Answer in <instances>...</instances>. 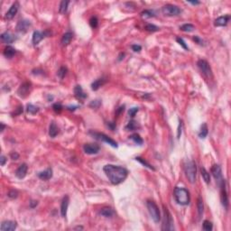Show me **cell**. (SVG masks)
<instances>
[{
    "label": "cell",
    "mask_w": 231,
    "mask_h": 231,
    "mask_svg": "<svg viewBox=\"0 0 231 231\" xmlns=\"http://www.w3.org/2000/svg\"><path fill=\"white\" fill-rule=\"evenodd\" d=\"M38 177L41 180H44V181L50 180L52 177V170L51 169V168H48V169H46L45 171L39 172L38 173Z\"/></svg>",
    "instance_id": "obj_21"
},
{
    "label": "cell",
    "mask_w": 231,
    "mask_h": 231,
    "mask_svg": "<svg viewBox=\"0 0 231 231\" xmlns=\"http://www.w3.org/2000/svg\"><path fill=\"white\" fill-rule=\"evenodd\" d=\"M17 227V223L13 220H5L1 224V231H14Z\"/></svg>",
    "instance_id": "obj_15"
},
{
    "label": "cell",
    "mask_w": 231,
    "mask_h": 231,
    "mask_svg": "<svg viewBox=\"0 0 231 231\" xmlns=\"http://www.w3.org/2000/svg\"><path fill=\"white\" fill-rule=\"evenodd\" d=\"M108 127L111 129V130H115V128H116V123H114V122H108Z\"/></svg>",
    "instance_id": "obj_51"
},
{
    "label": "cell",
    "mask_w": 231,
    "mask_h": 231,
    "mask_svg": "<svg viewBox=\"0 0 231 231\" xmlns=\"http://www.w3.org/2000/svg\"><path fill=\"white\" fill-rule=\"evenodd\" d=\"M202 228H203V230H205V231H211L213 228V225H212V223L211 221L204 220L203 221V225H202Z\"/></svg>",
    "instance_id": "obj_38"
},
{
    "label": "cell",
    "mask_w": 231,
    "mask_h": 231,
    "mask_svg": "<svg viewBox=\"0 0 231 231\" xmlns=\"http://www.w3.org/2000/svg\"><path fill=\"white\" fill-rule=\"evenodd\" d=\"M69 203H70V199L69 196L66 195L63 197L61 200V216L65 218L67 216V211H68V207H69Z\"/></svg>",
    "instance_id": "obj_17"
},
{
    "label": "cell",
    "mask_w": 231,
    "mask_h": 231,
    "mask_svg": "<svg viewBox=\"0 0 231 231\" xmlns=\"http://www.w3.org/2000/svg\"><path fill=\"white\" fill-rule=\"evenodd\" d=\"M100 100H93L91 103L89 104V107H91V108H97L99 106H100Z\"/></svg>",
    "instance_id": "obj_44"
},
{
    "label": "cell",
    "mask_w": 231,
    "mask_h": 231,
    "mask_svg": "<svg viewBox=\"0 0 231 231\" xmlns=\"http://www.w3.org/2000/svg\"><path fill=\"white\" fill-rule=\"evenodd\" d=\"M144 29H145L146 31H148V32H152V33H153V32H157V31H159V30H160V28H159L158 26L155 25L148 24V25H145Z\"/></svg>",
    "instance_id": "obj_37"
},
{
    "label": "cell",
    "mask_w": 231,
    "mask_h": 231,
    "mask_svg": "<svg viewBox=\"0 0 231 231\" xmlns=\"http://www.w3.org/2000/svg\"><path fill=\"white\" fill-rule=\"evenodd\" d=\"M230 19L229 16H220L219 18H217L214 22V25L215 26H226L228 23V21Z\"/></svg>",
    "instance_id": "obj_20"
},
{
    "label": "cell",
    "mask_w": 231,
    "mask_h": 231,
    "mask_svg": "<svg viewBox=\"0 0 231 231\" xmlns=\"http://www.w3.org/2000/svg\"><path fill=\"white\" fill-rule=\"evenodd\" d=\"M27 112L28 113H30L32 115H34V114H36L39 112V108L36 107V106H34V105L33 104H28L27 105Z\"/></svg>",
    "instance_id": "obj_32"
},
{
    "label": "cell",
    "mask_w": 231,
    "mask_h": 231,
    "mask_svg": "<svg viewBox=\"0 0 231 231\" xmlns=\"http://www.w3.org/2000/svg\"><path fill=\"white\" fill-rule=\"evenodd\" d=\"M104 172L109 179L110 183L113 185L120 184L121 183L127 179L128 172L125 168L118 165L107 164L103 168Z\"/></svg>",
    "instance_id": "obj_1"
},
{
    "label": "cell",
    "mask_w": 231,
    "mask_h": 231,
    "mask_svg": "<svg viewBox=\"0 0 231 231\" xmlns=\"http://www.w3.org/2000/svg\"><path fill=\"white\" fill-rule=\"evenodd\" d=\"M75 229H83V228L82 227H77V228H75Z\"/></svg>",
    "instance_id": "obj_60"
},
{
    "label": "cell",
    "mask_w": 231,
    "mask_h": 231,
    "mask_svg": "<svg viewBox=\"0 0 231 231\" xmlns=\"http://www.w3.org/2000/svg\"><path fill=\"white\" fill-rule=\"evenodd\" d=\"M130 139H132L133 141H134L136 144H143V139H142V137L140 136L138 134H133V135H131L130 136Z\"/></svg>",
    "instance_id": "obj_35"
},
{
    "label": "cell",
    "mask_w": 231,
    "mask_h": 231,
    "mask_svg": "<svg viewBox=\"0 0 231 231\" xmlns=\"http://www.w3.org/2000/svg\"><path fill=\"white\" fill-rule=\"evenodd\" d=\"M184 171L186 177L188 181L191 183H194L196 181V173H197V166L193 161H189L185 164L184 166Z\"/></svg>",
    "instance_id": "obj_3"
},
{
    "label": "cell",
    "mask_w": 231,
    "mask_h": 231,
    "mask_svg": "<svg viewBox=\"0 0 231 231\" xmlns=\"http://www.w3.org/2000/svg\"><path fill=\"white\" fill-rule=\"evenodd\" d=\"M99 145L96 144H86L83 146V150L87 155H96L99 152Z\"/></svg>",
    "instance_id": "obj_11"
},
{
    "label": "cell",
    "mask_w": 231,
    "mask_h": 231,
    "mask_svg": "<svg viewBox=\"0 0 231 231\" xmlns=\"http://www.w3.org/2000/svg\"><path fill=\"white\" fill-rule=\"evenodd\" d=\"M99 214L105 217V218H110V217L114 215V211L111 208H103L100 211Z\"/></svg>",
    "instance_id": "obj_26"
},
{
    "label": "cell",
    "mask_w": 231,
    "mask_h": 231,
    "mask_svg": "<svg viewBox=\"0 0 231 231\" xmlns=\"http://www.w3.org/2000/svg\"><path fill=\"white\" fill-rule=\"evenodd\" d=\"M181 127H183V121H180L179 127H178V134H177L178 138H180V136H181Z\"/></svg>",
    "instance_id": "obj_49"
},
{
    "label": "cell",
    "mask_w": 231,
    "mask_h": 231,
    "mask_svg": "<svg viewBox=\"0 0 231 231\" xmlns=\"http://www.w3.org/2000/svg\"><path fill=\"white\" fill-rule=\"evenodd\" d=\"M124 109H125V106H121V107H119V108H118L117 109L116 114H117V116H118V115H120V114H121V112L124 111Z\"/></svg>",
    "instance_id": "obj_53"
},
{
    "label": "cell",
    "mask_w": 231,
    "mask_h": 231,
    "mask_svg": "<svg viewBox=\"0 0 231 231\" xmlns=\"http://www.w3.org/2000/svg\"><path fill=\"white\" fill-rule=\"evenodd\" d=\"M62 108H62L61 104H60V103H55V104H53V106H52V109L56 112V113H61Z\"/></svg>",
    "instance_id": "obj_43"
},
{
    "label": "cell",
    "mask_w": 231,
    "mask_h": 231,
    "mask_svg": "<svg viewBox=\"0 0 231 231\" xmlns=\"http://www.w3.org/2000/svg\"><path fill=\"white\" fill-rule=\"evenodd\" d=\"M200 173H201L202 178H203L204 181L207 184H209V183H211V175H209V173L208 172V171L205 169V168L202 167V166L200 167Z\"/></svg>",
    "instance_id": "obj_28"
},
{
    "label": "cell",
    "mask_w": 231,
    "mask_h": 231,
    "mask_svg": "<svg viewBox=\"0 0 231 231\" xmlns=\"http://www.w3.org/2000/svg\"><path fill=\"white\" fill-rule=\"evenodd\" d=\"M188 3H190V4H191V5H200V2H199V1H188Z\"/></svg>",
    "instance_id": "obj_56"
},
{
    "label": "cell",
    "mask_w": 231,
    "mask_h": 231,
    "mask_svg": "<svg viewBox=\"0 0 231 231\" xmlns=\"http://www.w3.org/2000/svg\"><path fill=\"white\" fill-rule=\"evenodd\" d=\"M193 40H194L197 44H202V43H203V41H202L199 36H194V37H193Z\"/></svg>",
    "instance_id": "obj_52"
},
{
    "label": "cell",
    "mask_w": 231,
    "mask_h": 231,
    "mask_svg": "<svg viewBox=\"0 0 231 231\" xmlns=\"http://www.w3.org/2000/svg\"><path fill=\"white\" fill-rule=\"evenodd\" d=\"M90 134H92L93 136H95L97 139H99V140H101V141L105 142V143H107L109 145H111L112 147H114V148H117V143L116 141H114L113 139L110 138L109 136H108L107 135H105V134H102V133H96V132H90Z\"/></svg>",
    "instance_id": "obj_8"
},
{
    "label": "cell",
    "mask_w": 231,
    "mask_h": 231,
    "mask_svg": "<svg viewBox=\"0 0 231 231\" xmlns=\"http://www.w3.org/2000/svg\"><path fill=\"white\" fill-rule=\"evenodd\" d=\"M141 16L142 17H144V18H151V17H155V14L153 10H149V9H146L144 11H143L141 13Z\"/></svg>",
    "instance_id": "obj_33"
},
{
    "label": "cell",
    "mask_w": 231,
    "mask_h": 231,
    "mask_svg": "<svg viewBox=\"0 0 231 231\" xmlns=\"http://www.w3.org/2000/svg\"><path fill=\"white\" fill-rule=\"evenodd\" d=\"M220 187H221V191H220V199H221V203L223 205V207L225 208L226 209H228V192H227V189H226V181L225 180H223L220 183Z\"/></svg>",
    "instance_id": "obj_9"
},
{
    "label": "cell",
    "mask_w": 231,
    "mask_h": 231,
    "mask_svg": "<svg viewBox=\"0 0 231 231\" xmlns=\"http://www.w3.org/2000/svg\"><path fill=\"white\" fill-rule=\"evenodd\" d=\"M21 113H23V107L22 106H19L17 108H16V112L15 113V115H20Z\"/></svg>",
    "instance_id": "obj_54"
},
{
    "label": "cell",
    "mask_w": 231,
    "mask_h": 231,
    "mask_svg": "<svg viewBox=\"0 0 231 231\" xmlns=\"http://www.w3.org/2000/svg\"><path fill=\"white\" fill-rule=\"evenodd\" d=\"M70 4V1H61L60 4L59 12L61 14H65L68 9V5Z\"/></svg>",
    "instance_id": "obj_34"
},
{
    "label": "cell",
    "mask_w": 231,
    "mask_h": 231,
    "mask_svg": "<svg viewBox=\"0 0 231 231\" xmlns=\"http://www.w3.org/2000/svg\"><path fill=\"white\" fill-rule=\"evenodd\" d=\"M208 133H209V130H208V125L206 123L202 124L201 127H200V131L199 133V136L200 138H205L207 136H208Z\"/></svg>",
    "instance_id": "obj_29"
},
{
    "label": "cell",
    "mask_w": 231,
    "mask_h": 231,
    "mask_svg": "<svg viewBox=\"0 0 231 231\" xmlns=\"http://www.w3.org/2000/svg\"><path fill=\"white\" fill-rule=\"evenodd\" d=\"M97 24H99V20H97V16H92L89 19V25L92 28H96L97 26Z\"/></svg>",
    "instance_id": "obj_40"
},
{
    "label": "cell",
    "mask_w": 231,
    "mask_h": 231,
    "mask_svg": "<svg viewBox=\"0 0 231 231\" xmlns=\"http://www.w3.org/2000/svg\"><path fill=\"white\" fill-rule=\"evenodd\" d=\"M16 49L10 46V45H7L5 48V50H4V55H5V57L6 58H8V59H11L14 55L16 54Z\"/></svg>",
    "instance_id": "obj_23"
},
{
    "label": "cell",
    "mask_w": 231,
    "mask_h": 231,
    "mask_svg": "<svg viewBox=\"0 0 231 231\" xmlns=\"http://www.w3.org/2000/svg\"><path fill=\"white\" fill-rule=\"evenodd\" d=\"M74 95H75V97H77V99H80V100L85 99L86 97H88V95L83 91L81 86H80V85L76 86L74 88Z\"/></svg>",
    "instance_id": "obj_19"
},
{
    "label": "cell",
    "mask_w": 231,
    "mask_h": 231,
    "mask_svg": "<svg viewBox=\"0 0 231 231\" xmlns=\"http://www.w3.org/2000/svg\"><path fill=\"white\" fill-rule=\"evenodd\" d=\"M176 41H177V43L183 47L184 50H189V48H188V46H187V44H186V43L184 42V40L183 39V38H181V37H177L176 38Z\"/></svg>",
    "instance_id": "obj_42"
},
{
    "label": "cell",
    "mask_w": 231,
    "mask_h": 231,
    "mask_svg": "<svg viewBox=\"0 0 231 231\" xmlns=\"http://www.w3.org/2000/svg\"><path fill=\"white\" fill-rule=\"evenodd\" d=\"M27 170H28V166L26 164H21L16 172V176L18 178V179H24L25 176H26V173H27Z\"/></svg>",
    "instance_id": "obj_18"
},
{
    "label": "cell",
    "mask_w": 231,
    "mask_h": 231,
    "mask_svg": "<svg viewBox=\"0 0 231 231\" xmlns=\"http://www.w3.org/2000/svg\"><path fill=\"white\" fill-rule=\"evenodd\" d=\"M0 125H1V133H2V132H3V131L5 130V125H4L3 123H1V124H0Z\"/></svg>",
    "instance_id": "obj_58"
},
{
    "label": "cell",
    "mask_w": 231,
    "mask_h": 231,
    "mask_svg": "<svg viewBox=\"0 0 231 231\" xmlns=\"http://www.w3.org/2000/svg\"><path fill=\"white\" fill-rule=\"evenodd\" d=\"M18 8H19V4L18 2H15L12 5L11 7L9 8V10L6 12L5 16V18L7 19V20H11L15 17V16L17 14L18 12Z\"/></svg>",
    "instance_id": "obj_16"
},
{
    "label": "cell",
    "mask_w": 231,
    "mask_h": 231,
    "mask_svg": "<svg viewBox=\"0 0 231 231\" xmlns=\"http://www.w3.org/2000/svg\"><path fill=\"white\" fill-rule=\"evenodd\" d=\"M37 204H38L37 201H35V200H31V202H30V207L31 208H34V207L37 206Z\"/></svg>",
    "instance_id": "obj_55"
},
{
    "label": "cell",
    "mask_w": 231,
    "mask_h": 231,
    "mask_svg": "<svg viewBox=\"0 0 231 231\" xmlns=\"http://www.w3.org/2000/svg\"><path fill=\"white\" fill-rule=\"evenodd\" d=\"M180 29L183 31V32H186V33H190V32H192L194 31L195 29V26L191 24H185V25H183L181 27H180Z\"/></svg>",
    "instance_id": "obj_31"
},
{
    "label": "cell",
    "mask_w": 231,
    "mask_h": 231,
    "mask_svg": "<svg viewBox=\"0 0 231 231\" xmlns=\"http://www.w3.org/2000/svg\"><path fill=\"white\" fill-rule=\"evenodd\" d=\"M197 208H198L199 216L201 217L202 214H203V211H204V204H203V200H202L201 197H199L198 198V200H197Z\"/></svg>",
    "instance_id": "obj_30"
},
{
    "label": "cell",
    "mask_w": 231,
    "mask_h": 231,
    "mask_svg": "<svg viewBox=\"0 0 231 231\" xmlns=\"http://www.w3.org/2000/svg\"><path fill=\"white\" fill-rule=\"evenodd\" d=\"M6 157L5 155H1L0 156V164H1V166H4L6 163Z\"/></svg>",
    "instance_id": "obj_48"
},
{
    "label": "cell",
    "mask_w": 231,
    "mask_h": 231,
    "mask_svg": "<svg viewBox=\"0 0 231 231\" xmlns=\"http://www.w3.org/2000/svg\"><path fill=\"white\" fill-rule=\"evenodd\" d=\"M138 112V108H132L129 109L128 111V114L132 117H134L136 116V114Z\"/></svg>",
    "instance_id": "obj_46"
},
{
    "label": "cell",
    "mask_w": 231,
    "mask_h": 231,
    "mask_svg": "<svg viewBox=\"0 0 231 231\" xmlns=\"http://www.w3.org/2000/svg\"><path fill=\"white\" fill-rule=\"evenodd\" d=\"M125 128H127V130H135V129L137 128V124H136V121L132 120V121H130L128 123V125H127V127H125Z\"/></svg>",
    "instance_id": "obj_41"
},
{
    "label": "cell",
    "mask_w": 231,
    "mask_h": 231,
    "mask_svg": "<svg viewBox=\"0 0 231 231\" xmlns=\"http://www.w3.org/2000/svg\"><path fill=\"white\" fill-rule=\"evenodd\" d=\"M49 34H50V33H49L48 31H45V32L34 31L33 34V44L34 45H37L42 40H43L44 37L48 36Z\"/></svg>",
    "instance_id": "obj_12"
},
{
    "label": "cell",
    "mask_w": 231,
    "mask_h": 231,
    "mask_svg": "<svg viewBox=\"0 0 231 231\" xmlns=\"http://www.w3.org/2000/svg\"><path fill=\"white\" fill-rule=\"evenodd\" d=\"M146 207H147V209L152 217L153 220L155 223H158L161 219V213H160L158 206L155 204V202L148 200L146 202Z\"/></svg>",
    "instance_id": "obj_5"
},
{
    "label": "cell",
    "mask_w": 231,
    "mask_h": 231,
    "mask_svg": "<svg viewBox=\"0 0 231 231\" xmlns=\"http://www.w3.org/2000/svg\"><path fill=\"white\" fill-rule=\"evenodd\" d=\"M17 195H18V192H17V191H15V190L10 191L7 194V196L11 199H16L17 197Z\"/></svg>",
    "instance_id": "obj_45"
},
{
    "label": "cell",
    "mask_w": 231,
    "mask_h": 231,
    "mask_svg": "<svg viewBox=\"0 0 231 231\" xmlns=\"http://www.w3.org/2000/svg\"><path fill=\"white\" fill-rule=\"evenodd\" d=\"M66 73H67V68H66V67H64V66L61 67V68H60V70L58 71V76L60 77V79H61V80L63 79L64 77H65Z\"/></svg>",
    "instance_id": "obj_39"
},
{
    "label": "cell",
    "mask_w": 231,
    "mask_h": 231,
    "mask_svg": "<svg viewBox=\"0 0 231 231\" xmlns=\"http://www.w3.org/2000/svg\"><path fill=\"white\" fill-rule=\"evenodd\" d=\"M211 173L213 177L215 178V180L219 183V184H220V183L223 181V177H222L221 168L219 164H214L211 167Z\"/></svg>",
    "instance_id": "obj_13"
},
{
    "label": "cell",
    "mask_w": 231,
    "mask_h": 231,
    "mask_svg": "<svg viewBox=\"0 0 231 231\" xmlns=\"http://www.w3.org/2000/svg\"><path fill=\"white\" fill-rule=\"evenodd\" d=\"M58 133H59L58 127L56 125L54 122H52L50 125V128H49V135H50L51 137H55L58 135Z\"/></svg>",
    "instance_id": "obj_25"
},
{
    "label": "cell",
    "mask_w": 231,
    "mask_h": 231,
    "mask_svg": "<svg viewBox=\"0 0 231 231\" xmlns=\"http://www.w3.org/2000/svg\"><path fill=\"white\" fill-rule=\"evenodd\" d=\"M197 66L198 68L200 70V72L203 73L206 77L208 78H211L212 77V71H211V68L209 66V62L206 61V60H199L198 62H197Z\"/></svg>",
    "instance_id": "obj_7"
},
{
    "label": "cell",
    "mask_w": 231,
    "mask_h": 231,
    "mask_svg": "<svg viewBox=\"0 0 231 231\" xmlns=\"http://www.w3.org/2000/svg\"><path fill=\"white\" fill-rule=\"evenodd\" d=\"M72 37H73L72 33H71V32L65 33L63 34V36H62V38H61V44L63 46L68 45L70 43H71V41L72 40Z\"/></svg>",
    "instance_id": "obj_24"
},
{
    "label": "cell",
    "mask_w": 231,
    "mask_h": 231,
    "mask_svg": "<svg viewBox=\"0 0 231 231\" xmlns=\"http://www.w3.org/2000/svg\"><path fill=\"white\" fill-rule=\"evenodd\" d=\"M174 198L177 203L183 206H186L190 203V192L185 188L176 187L174 189Z\"/></svg>",
    "instance_id": "obj_2"
},
{
    "label": "cell",
    "mask_w": 231,
    "mask_h": 231,
    "mask_svg": "<svg viewBox=\"0 0 231 231\" xmlns=\"http://www.w3.org/2000/svg\"><path fill=\"white\" fill-rule=\"evenodd\" d=\"M30 89H31V83L30 82H24L22 85L20 86V88L18 89V95L19 97H25L29 95V92H30Z\"/></svg>",
    "instance_id": "obj_10"
},
{
    "label": "cell",
    "mask_w": 231,
    "mask_h": 231,
    "mask_svg": "<svg viewBox=\"0 0 231 231\" xmlns=\"http://www.w3.org/2000/svg\"><path fill=\"white\" fill-rule=\"evenodd\" d=\"M164 219H163V230H173L174 226H173V219L172 217L168 211V209L164 206Z\"/></svg>",
    "instance_id": "obj_4"
},
{
    "label": "cell",
    "mask_w": 231,
    "mask_h": 231,
    "mask_svg": "<svg viewBox=\"0 0 231 231\" xmlns=\"http://www.w3.org/2000/svg\"><path fill=\"white\" fill-rule=\"evenodd\" d=\"M30 27H31V22H30V21L26 20V19H24V20H20L19 22L17 23L16 30L19 33H26L28 30H29Z\"/></svg>",
    "instance_id": "obj_14"
},
{
    "label": "cell",
    "mask_w": 231,
    "mask_h": 231,
    "mask_svg": "<svg viewBox=\"0 0 231 231\" xmlns=\"http://www.w3.org/2000/svg\"><path fill=\"white\" fill-rule=\"evenodd\" d=\"M105 82H106V80H105L104 78H100V79L96 80L91 84V89H92V90H97V89H99L103 85Z\"/></svg>",
    "instance_id": "obj_27"
},
{
    "label": "cell",
    "mask_w": 231,
    "mask_h": 231,
    "mask_svg": "<svg viewBox=\"0 0 231 231\" xmlns=\"http://www.w3.org/2000/svg\"><path fill=\"white\" fill-rule=\"evenodd\" d=\"M132 50L134 52H140L142 50V47L140 45H137V44H133L132 45Z\"/></svg>",
    "instance_id": "obj_47"
},
{
    "label": "cell",
    "mask_w": 231,
    "mask_h": 231,
    "mask_svg": "<svg viewBox=\"0 0 231 231\" xmlns=\"http://www.w3.org/2000/svg\"><path fill=\"white\" fill-rule=\"evenodd\" d=\"M10 156H11V158H12L13 160H17V159L19 158V155H18V153H17L16 152H13V153H11Z\"/></svg>",
    "instance_id": "obj_50"
},
{
    "label": "cell",
    "mask_w": 231,
    "mask_h": 231,
    "mask_svg": "<svg viewBox=\"0 0 231 231\" xmlns=\"http://www.w3.org/2000/svg\"><path fill=\"white\" fill-rule=\"evenodd\" d=\"M124 56H125V53L121 52V53L119 54V56H118V61H121V60L124 58Z\"/></svg>",
    "instance_id": "obj_57"
},
{
    "label": "cell",
    "mask_w": 231,
    "mask_h": 231,
    "mask_svg": "<svg viewBox=\"0 0 231 231\" xmlns=\"http://www.w3.org/2000/svg\"><path fill=\"white\" fill-rule=\"evenodd\" d=\"M162 12L166 16H175L180 15V14L181 13V9L180 7H178L177 5L168 4V5H165L163 6Z\"/></svg>",
    "instance_id": "obj_6"
},
{
    "label": "cell",
    "mask_w": 231,
    "mask_h": 231,
    "mask_svg": "<svg viewBox=\"0 0 231 231\" xmlns=\"http://www.w3.org/2000/svg\"><path fill=\"white\" fill-rule=\"evenodd\" d=\"M67 108H68L69 110H75V109L77 108V107H68Z\"/></svg>",
    "instance_id": "obj_59"
},
{
    "label": "cell",
    "mask_w": 231,
    "mask_h": 231,
    "mask_svg": "<svg viewBox=\"0 0 231 231\" xmlns=\"http://www.w3.org/2000/svg\"><path fill=\"white\" fill-rule=\"evenodd\" d=\"M136 161H138L139 163H141V164H142L144 166H145V167L149 168V169H151V170H153V171H155V167H153V165H151L149 163L146 162V161H145L144 159H143L142 157H136Z\"/></svg>",
    "instance_id": "obj_36"
},
{
    "label": "cell",
    "mask_w": 231,
    "mask_h": 231,
    "mask_svg": "<svg viewBox=\"0 0 231 231\" xmlns=\"http://www.w3.org/2000/svg\"><path fill=\"white\" fill-rule=\"evenodd\" d=\"M1 39L5 44H12L13 42L16 40V37L14 36L13 34H11L10 33L5 32V33H3L1 34Z\"/></svg>",
    "instance_id": "obj_22"
}]
</instances>
